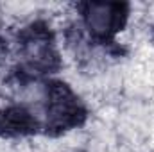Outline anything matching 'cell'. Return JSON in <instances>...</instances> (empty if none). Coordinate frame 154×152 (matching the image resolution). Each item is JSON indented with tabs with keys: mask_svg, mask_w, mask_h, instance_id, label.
I'll list each match as a JSON object with an SVG mask.
<instances>
[{
	"mask_svg": "<svg viewBox=\"0 0 154 152\" xmlns=\"http://www.w3.org/2000/svg\"><path fill=\"white\" fill-rule=\"evenodd\" d=\"M88 22L95 31H108V27L113 22V11L111 5H104V4H93L90 7V14H88Z\"/></svg>",
	"mask_w": 154,
	"mask_h": 152,
	"instance_id": "obj_1",
	"label": "cell"
}]
</instances>
